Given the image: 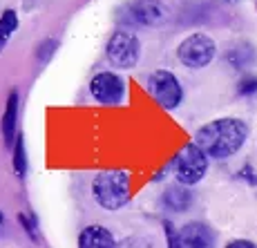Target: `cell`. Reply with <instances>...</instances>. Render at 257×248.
<instances>
[{"instance_id": "ffe728a7", "label": "cell", "mask_w": 257, "mask_h": 248, "mask_svg": "<svg viewBox=\"0 0 257 248\" xmlns=\"http://www.w3.org/2000/svg\"><path fill=\"white\" fill-rule=\"evenodd\" d=\"M224 3H239V0H224Z\"/></svg>"}, {"instance_id": "2e32d148", "label": "cell", "mask_w": 257, "mask_h": 248, "mask_svg": "<svg viewBox=\"0 0 257 248\" xmlns=\"http://www.w3.org/2000/svg\"><path fill=\"white\" fill-rule=\"evenodd\" d=\"M237 94L239 96H255L257 94V76L255 74H246L237 83Z\"/></svg>"}, {"instance_id": "5bb4252c", "label": "cell", "mask_w": 257, "mask_h": 248, "mask_svg": "<svg viewBox=\"0 0 257 248\" xmlns=\"http://www.w3.org/2000/svg\"><path fill=\"white\" fill-rule=\"evenodd\" d=\"M12 166H14V172H16V177L23 181L25 177H27V150H25L23 135H18V137H16V141H14Z\"/></svg>"}, {"instance_id": "8992f818", "label": "cell", "mask_w": 257, "mask_h": 248, "mask_svg": "<svg viewBox=\"0 0 257 248\" xmlns=\"http://www.w3.org/2000/svg\"><path fill=\"white\" fill-rule=\"evenodd\" d=\"M217 56V45L208 34H190L177 47V58L181 65L190 67V69H201L206 65H210Z\"/></svg>"}, {"instance_id": "5b68a950", "label": "cell", "mask_w": 257, "mask_h": 248, "mask_svg": "<svg viewBox=\"0 0 257 248\" xmlns=\"http://www.w3.org/2000/svg\"><path fill=\"white\" fill-rule=\"evenodd\" d=\"M105 58L112 67L116 69H132L139 65L141 58V43L137 34L127 32V29H116L110 36L105 47Z\"/></svg>"}, {"instance_id": "7c38bea8", "label": "cell", "mask_w": 257, "mask_h": 248, "mask_svg": "<svg viewBox=\"0 0 257 248\" xmlns=\"http://www.w3.org/2000/svg\"><path fill=\"white\" fill-rule=\"evenodd\" d=\"M78 246L81 248H112L116 246V239L114 235H112V230H107V228L103 226H87L81 230V235H78Z\"/></svg>"}, {"instance_id": "9c48e42d", "label": "cell", "mask_w": 257, "mask_h": 248, "mask_svg": "<svg viewBox=\"0 0 257 248\" xmlns=\"http://www.w3.org/2000/svg\"><path fill=\"white\" fill-rule=\"evenodd\" d=\"M215 244V230L204 224V221H190L184 228H179V237H177V246H212Z\"/></svg>"}, {"instance_id": "ac0fdd59", "label": "cell", "mask_w": 257, "mask_h": 248, "mask_svg": "<svg viewBox=\"0 0 257 248\" xmlns=\"http://www.w3.org/2000/svg\"><path fill=\"white\" fill-rule=\"evenodd\" d=\"M226 246L228 248H255V241H250V239H233V241H228Z\"/></svg>"}, {"instance_id": "6da1fadb", "label": "cell", "mask_w": 257, "mask_h": 248, "mask_svg": "<svg viewBox=\"0 0 257 248\" xmlns=\"http://www.w3.org/2000/svg\"><path fill=\"white\" fill-rule=\"evenodd\" d=\"M246 139H248V126L237 116L215 118L195 132V143H199L210 159H228L237 155Z\"/></svg>"}, {"instance_id": "d6986e66", "label": "cell", "mask_w": 257, "mask_h": 248, "mask_svg": "<svg viewBox=\"0 0 257 248\" xmlns=\"http://www.w3.org/2000/svg\"><path fill=\"white\" fill-rule=\"evenodd\" d=\"M3 224H5V215H3V210H0V228H3Z\"/></svg>"}, {"instance_id": "ba28073f", "label": "cell", "mask_w": 257, "mask_h": 248, "mask_svg": "<svg viewBox=\"0 0 257 248\" xmlns=\"http://www.w3.org/2000/svg\"><path fill=\"white\" fill-rule=\"evenodd\" d=\"M90 94L101 105H118L125 98V81L114 72H98L90 81Z\"/></svg>"}, {"instance_id": "7a4b0ae2", "label": "cell", "mask_w": 257, "mask_h": 248, "mask_svg": "<svg viewBox=\"0 0 257 248\" xmlns=\"http://www.w3.org/2000/svg\"><path fill=\"white\" fill-rule=\"evenodd\" d=\"M92 197L103 210H121L132 197L127 170H101L92 179Z\"/></svg>"}, {"instance_id": "9a60e30c", "label": "cell", "mask_w": 257, "mask_h": 248, "mask_svg": "<svg viewBox=\"0 0 257 248\" xmlns=\"http://www.w3.org/2000/svg\"><path fill=\"white\" fill-rule=\"evenodd\" d=\"M18 29V14L14 9H7L0 16V52L5 49V45L9 43V38L14 36V32Z\"/></svg>"}, {"instance_id": "52a82bcc", "label": "cell", "mask_w": 257, "mask_h": 248, "mask_svg": "<svg viewBox=\"0 0 257 248\" xmlns=\"http://www.w3.org/2000/svg\"><path fill=\"white\" fill-rule=\"evenodd\" d=\"M170 16V9L161 0H132L121 7L123 23L139 25V27H159Z\"/></svg>"}, {"instance_id": "277c9868", "label": "cell", "mask_w": 257, "mask_h": 248, "mask_svg": "<svg viewBox=\"0 0 257 248\" xmlns=\"http://www.w3.org/2000/svg\"><path fill=\"white\" fill-rule=\"evenodd\" d=\"M146 90L164 110H177L184 101V87L170 69H155L148 74Z\"/></svg>"}, {"instance_id": "e0dca14e", "label": "cell", "mask_w": 257, "mask_h": 248, "mask_svg": "<svg viewBox=\"0 0 257 248\" xmlns=\"http://www.w3.org/2000/svg\"><path fill=\"white\" fill-rule=\"evenodd\" d=\"M56 47H58V43H56V41H45L41 47H38V52H36L38 61L45 63L47 58H52V54H54V49H56Z\"/></svg>"}, {"instance_id": "3957f363", "label": "cell", "mask_w": 257, "mask_h": 248, "mask_svg": "<svg viewBox=\"0 0 257 248\" xmlns=\"http://www.w3.org/2000/svg\"><path fill=\"white\" fill-rule=\"evenodd\" d=\"M208 155L199 143H186L172 159V172L175 179L186 183V186H197L208 172Z\"/></svg>"}, {"instance_id": "8fae6325", "label": "cell", "mask_w": 257, "mask_h": 248, "mask_svg": "<svg viewBox=\"0 0 257 248\" xmlns=\"http://www.w3.org/2000/svg\"><path fill=\"white\" fill-rule=\"evenodd\" d=\"M3 141L5 146L14 148L16 141V126H18V92L12 90L7 96V105H5V114H3Z\"/></svg>"}, {"instance_id": "30bf717a", "label": "cell", "mask_w": 257, "mask_h": 248, "mask_svg": "<svg viewBox=\"0 0 257 248\" xmlns=\"http://www.w3.org/2000/svg\"><path fill=\"white\" fill-rule=\"evenodd\" d=\"M192 201H195V197L188 190L186 183H181V181L168 186L164 190V195H161V206L170 212H184L192 206Z\"/></svg>"}, {"instance_id": "4fadbf2b", "label": "cell", "mask_w": 257, "mask_h": 248, "mask_svg": "<svg viewBox=\"0 0 257 248\" xmlns=\"http://www.w3.org/2000/svg\"><path fill=\"white\" fill-rule=\"evenodd\" d=\"M255 61V52L248 43H235L226 49V63L235 69H246Z\"/></svg>"}]
</instances>
